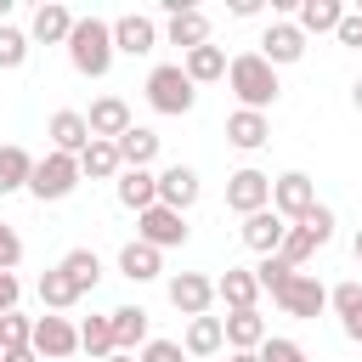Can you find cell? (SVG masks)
<instances>
[{
  "label": "cell",
  "instance_id": "6da1fadb",
  "mask_svg": "<svg viewBox=\"0 0 362 362\" xmlns=\"http://www.w3.org/2000/svg\"><path fill=\"white\" fill-rule=\"evenodd\" d=\"M113 23L107 17H79L74 23V34H68V62H74V74L79 79H107V68H113Z\"/></svg>",
  "mask_w": 362,
  "mask_h": 362
},
{
  "label": "cell",
  "instance_id": "7a4b0ae2",
  "mask_svg": "<svg viewBox=\"0 0 362 362\" xmlns=\"http://www.w3.org/2000/svg\"><path fill=\"white\" fill-rule=\"evenodd\" d=\"M226 85H232L238 107H249V113H266V107L283 96L277 68H272L260 51H238V57H232V68H226Z\"/></svg>",
  "mask_w": 362,
  "mask_h": 362
},
{
  "label": "cell",
  "instance_id": "3957f363",
  "mask_svg": "<svg viewBox=\"0 0 362 362\" xmlns=\"http://www.w3.org/2000/svg\"><path fill=\"white\" fill-rule=\"evenodd\" d=\"M147 107L153 113H164V119H181V113H192V102H198V85L187 79V68L181 62H158V68H147Z\"/></svg>",
  "mask_w": 362,
  "mask_h": 362
},
{
  "label": "cell",
  "instance_id": "277c9868",
  "mask_svg": "<svg viewBox=\"0 0 362 362\" xmlns=\"http://www.w3.org/2000/svg\"><path fill=\"white\" fill-rule=\"evenodd\" d=\"M85 175H79V158H68V153H40L34 158V175H28V192L40 198V204H62V198H74V187H79Z\"/></svg>",
  "mask_w": 362,
  "mask_h": 362
},
{
  "label": "cell",
  "instance_id": "5b68a950",
  "mask_svg": "<svg viewBox=\"0 0 362 362\" xmlns=\"http://www.w3.org/2000/svg\"><path fill=\"white\" fill-rule=\"evenodd\" d=\"M317 204H322V198H317V181H311L305 170H283V175H272V209H277L288 226H300Z\"/></svg>",
  "mask_w": 362,
  "mask_h": 362
},
{
  "label": "cell",
  "instance_id": "8992f818",
  "mask_svg": "<svg viewBox=\"0 0 362 362\" xmlns=\"http://www.w3.org/2000/svg\"><path fill=\"white\" fill-rule=\"evenodd\" d=\"M226 209H232L238 221H243V215L272 209V175H266V170H255V164L232 170V175H226Z\"/></svg>",
  "mask_w": 362,
  "mask_h": 362
},
{
  "label": "cell",
  "instance_id": "52a82bcc",
  "mask_svg": "<svg viewBox=\"0 0 362 362\" xmlns=\"http://www.w3.org/2000/svg\"><path fill=\"white\" fill-rule=\"evenodd\" d=\"M34 351H40V362H68L79 351V322H68L62 311L34 317Z\"/></svg>",
  "mask_w": 362,
  "mask_h": 362
},
{
  "label": "cell",
  "instance_id": "ba28073f",
  "mask_svg": "<svg viewBox=\"0 0 362 362\" xmlns=\"http://www.w3.org/2000/svg\"><path fill=\"white\" fill-rule=\"evenodd\" d=\"M187 232H192V226H187V215H175V209H164V204H153V209H141V215H136V238H141V243H153L158 255H164V249H181V243H187Z\"/></svg>",
  "mask_w": 362,
  "mask_h": 362
},
{
  "label": "cell",
  "instance_id": "9c48e42d",
  "mask_svg": "<svg viewBox=\"0 0 362 362\" xmlns=\"http://www.w3.org/2000/svg\"><path fill=\"white\" fill-rule=\"evenodd\" d=\"M164 294H170V305L192 322V317H209V305H215V277H204V272H175V277L164 283Z\"/></svg>",
  "mask_w": 362,
  "mask_h": 362
},
{
  "label": "cell",
  "instance_id": "30bf717a",
  "mask_svg": "<svg viewBox=\"0 0 362 362\" xmlns=\"http://www.w3.org/2000/svg\"><path fill=\"white\" fill-rule=\"evenodd\" d=\"M158 23L147 17V11H124V17H113V51L119 57H153L158 51Z\"/></svg>",
  "mask_w": 362,
  "mask_h": 362
},
{
  "label": "cell",
  "instance_id": "8fae6325",
  "mask_svg": "<svg viewBox=\"0 0 362 362\" xmlns=\"http://www.w3.org/2000/svg\"><path fill=\"white\" fill-rule=\"evenodd\" d=\"M260 57H266L272 68L300 62V57H305V34H300V23H294V17H272L266 34H260Z\"/></svg>",
  "mask_w": 362,
  "mask_h": 362
},
{
  "label": "cell",
  "instance_id": "7c38bea8",
  "mask_svg": "<svg viewBox=\"0 0 362 362\" xmlns=\"http://www.w3.org/2000/svg\"><path fill=\"white\" fill-rule=\"evenodd\" d=\"M198 198H204V181H198L192 164H164V170H158V204H164V209L187 215Z\"/></svg>",
  "mask_w": 362,
  "mask_h": 362
},
{
  "label": "cell",
  "instance_id": "4fadbf2b",
  "mask_svg": "<svg viewBox=\"0 0 362 362\" xmlns=\"http://www.w3.org/2000/svg\"><path fill=\"white\" fill-rule=\"evenodd\" d=\"M45 136H51V153H68V158H79V153L96 141L79 107H57V113L45 119Z\"/></svg>",
  "mask_w": 362,
  "mask_h": 362
},
{
  "label": "cell",
  "instance_id": "5bb4252c",
  "mask_svg": "<svg viewBox=\"0 0 362 362\" xmlns=\"http://www.w3.org/2000/svg\"><path fill=\"white\" fill-rule=\"evenodd\" d=\"M277 305H283V317H300V322H311V317H322V311H328V288H322L311 272H294V283L277 294Z\"/></svg>",
  "mask_w": 362,
  "mask_h": 362
},
{
  "label": "cell",
  "instance_id": "9a60e30c",
  "mask_svg": "<svg viewBox=\"0 0 362 362\" xmlns=\"http://www.w3.org/2000/svg\"><path fill=\"white\" fill-rule=\"evenodd\" d=\"M215 300H221L226 311H255V305H260V277H255V266H226V272L215 277Z\"/></svg>",
  "mask_w": 362,
  "mask_h": 362
},
{
  "label": "cell",
  "instance_id": "2e32d148",
  "mask_svg": "<svg viewBox=\"0 0 362 362\" xmlns=\"http://www.w3.org/2000/svg\"><path fill=\"white\" fill-rule=\"evenodd\" d=\"M85 124H90V136H96V141H119V136L136 124V113H130V102H124V96H96V102H90V113H85Z\"/></svg>",
  "mask_w": 362,
  "mask_h": 362
},
{
  "label": "cell",
  "instance_id": "e0dca14e",
  "mask_svg": "<svg viewBox=\"0 0 362 362\" xmlns=\"http://www.w3.org/2000/svg\"><path fill=\"white\" fill-rule=\"evenodd\" d=\"M238 238H243V249H255V255H277L283 238H288V221H283L277 209H260V215H243Z\"/></svg>",
  "mask_w": 362,
  "mask_h": 362
},
{
  "label": "cell",
  "instance_id": "ac0fdd59",
  "mask_svg": "<svg viewBox=\"0 0 362 362\" xmlns=\"http://www.w3.org/2000/svg\"><path fill=\"white\" fill-rule=\"evenodd\" d=\"M74 23H79V17H74L68 6H57V0H45V6H40L34 17H28V40H34V45H68V34H74Z\"/></svg>",
  "mask_w": 362,
  "mask_h": 362
},
{
  "label": "cell",
  "instance_id": "d6986e66",
  "mask_svg": "<svg viewBox=\"0 0 362 362\" xmlns=\"http://www.w3.org/2000/svg\"><path fill=\"white\" fill-rule=\"evenodd\" d=\"M226 141H232L238 153H260V147L272 141V119H266V113H249V107H232V113H226Z\"/></svg>",
  "mask_w": 362,
  "mask_h": 362
},
{
  "label": "cell",
  "instance_id": "ffe728a7",
  "mask_svg": "<svg viewBox=\"0 0 362 362\" xmlns=\"http://www.w3.org/2000/svg\"><path fill=\"white\" fill-rule=\"evenodd\" d=\"M113 198H119V209H130V215L153 209V204H158V170H124V175L113 181Z\"/></svg>",
  "mask_w": 362,
  "mask_h": 362
},
{
  "label": "cell",
  "instance_id": "44dd1931",
  "mask_svg": "<svg viewBox=\"0 0 362 362\" xmlns=\"http://www.w3.org/2000/svg\"><path fill=\"white\" fill-rule=\"evenodd\" d=\"M164 45H181V57L198 51V45H209V11H198V6L175 11V17L164 23Z\"/></svg>",
  "mask_w": 362,
  "mask_h": 362
},
{
  "label": "cell",
  "instance_id": "7402d4cb",
  "mask_svg": "<svg viewBox=\"0 0 362 362\" xmlns=\"http://www.w3.org/2000/svg\"><path fill=\"white\" fill-rule=\"evenodd\" d=\"M181 351H187V356H198V362L221 356V351H226V322H221V317H192V322H187V334H181Z\"/></svg>",
  "mask_w": 362,
  "mask_h": 362
},
{
  "label": "cell",
  "instance_id": "603a6c76",
  "mask_svg": "<svg viewBox=\"0 0 362 362\" xmlns=\"http://www.w3.org/2000/svg\"><path fill=\"white\" fill-rule=\"evenodd\" d=\"M158 147H164V136L147 130V124H130V130L119 136V158H124V170H153V164H158Z\"/></svg>",
  "mask_w": 362,
  "mask_h": 362
},
{
  "label": "cell",
  "instance_id": "cb8c5ba5",
  "mask_svg": "<svg viewBox=\"0 0 362 362\" xmlns=\"http://www.w3.org/2000/svg\"><path fill=\"white\" fill-rule=\"evenodd\" d=\"M119 277H130V283H153V277H164V255H158L153 243L130 238V243L119 249Z\"/></svg>",
  "mask_w": 362,
  "mask_h": 362
},
{
  "label": "cell",
  "instance_id": "d4e9b609",
  "mask_svg": "<svg viewBox=\"0 0 362 362\" xmlns=\"http://www.w3.org/2000/svg\"><path fill=\"white\" fill-rule=\"evenodd\" d=\"M28 175H34V153L23 141H0V198L28 192Z\"/></svg>",
  "mask_w": 362,
  "mask_h": 362
},
{
  "label": "cell",
  "instance_id": "484cf974",
  "mask_svg": "<svg viewBox=\"0 0 362 362\" xmlns=\"http://www.w3.org/2000/svg\"><path fill=\"white\" fill-rule=\"evenodd\" d=\"M181 68H187V79L192 85H215V79H226V68H232V57H226V45H198V51H187L181 57Z\"/></svg>",
  "mask_w": 362,
  "mask_h": 362
},
{
  "label": "cell",
  "instance_id": "4316f807",
  "mask_svg": "<svg viewBox=\"0 0 362 362\" xmlns=\"http://www.w3.org/2000/svg\"><path fill=\"white\" fill-rule=\"evenodd\" d=\"M107 317H113V345H119L124 356H136V351L153 339V334H147V311H141V305H113Z\"/></svg>",
  "mask_w": 362,
  "mask_h": 362
},
{
  "label": "cell",
  "instance_id": "83f0119b",
  "mask_svg": "<svg viewBox=\"0 0 362 362\" xmlns=\"http://www.w3.org/2000/svg\"><path fill=\"white\" fill-rule=\"evenodd\" d=\"M221 322H226V345H232V351H260V345L272 339V328H266L260 311H226Z\"/></svg>",
  "mask_w": 362,
  "mask_h": 362
},
{
  "label": "cell",
  "instance_id": "f1b7e54d",
  "mask_svg": "<svg viewBox=\"0 0 362 362\" xmlns=\"http://www.w3.org/2000/svg\"><path fill=\"white\" fill-rule=\"evenodd\" d=\"M294 23H300L305 40H311V34H334V28L345 23V6H339V0H300V6H294Z\"/></svg>",
  "mask_w": 362,
  "mask_h": 362
},
{
  "label": "cell",
  "instance_id": "f546056e",
  "mask_svg": "<svg viewBox=\"0 0 362 362\" xmlns=\"http://www.w3.org/2000/svg\"><path fill=\"white\" fill-rule=\"evenodd\" d=\"M79 175H85V181H119V175H124L119 141H90V147L79 153Z\"/></svg>",
  "mask_w": 362,
  "mask_h": 362
},
{
  "label": "cell",
  "instance_id": "4dcf8cb0",
  "mask_svg": "<svg viewBox=\"0 0 362 362\" xmlns=\"http://www.w3.org/2000/svg\"><path fill=\"white\" fill-rule=\"evenodd\" d=\"M57 266H62V277H68L79 294H90V288L102 283V255H96V249H68Z\"/></svg>",
  "mask_w": 362,
  "mask_h": 362
},
{
  "label": "cell",
  "instance_id": "1f68e13d",
  "mask_svg": "<svg viewBox=\"0 0 362 362\" xmlns=\"http://www.w3.org/2000/svg\"><path fill=\"white\" fill-rule=\"evenodd\" d=\"M34 288H40V305H45V311H74V305L85 300V294H79V288H74V283L62 277V266L40 272V283H34Z\"/></svg>",
  "mask_w": 362,
  "mask_h": 362
},
{
  "label": "cell",
  "instance_id": "d6a6232c",
  "mask_svg": "<svg viewBox=\"0 0 362 362\" xmlns=\"http://www.w3.org/2000/svg\"><path fill=\"white\" fill-rule=\"evenodd\" d=\"M79 351H90V362H107L119 345H113V317H85L79 322Z\"/></svg>",
  "mask_w": 362,
  "mask_h": 362
},
{
  "label": "cell",
  "instance_id": "836d02e7",
  "mask_svg": "<svg viewBox=\"0 0 362 362\" xmlns=\"http://www.w3.org/2000/svg\"><path fill=\"white\" fill-rule=\"evenodd\" d=\"M28 51H34L28 28H17V23H0V74H17V68L28 62Z\"/></svg>",
  "mask_w": 362,
  "mask_h": 362
},
{
  "label": "cell",
  "instance_id": "e575fe53",
  "mask_svg": "<svg viewBox=\"0 0 362 362\" xmlns=\"http://www.w3.org/2000/svg\"><path fill=\"white\" fill-rule=\"evenodd\" d=\"M255 277H260V294H272V300H277V294H283V288L294 283V266H288L283 255H260Z\"/></svg>",
  "mask_w": 362,
  "mask_h": 362
},
{
  "label": "cell",
  "instance_id": "d590c367",
  "mask_svg": "<svg viewBox=\"0 0 362 362\" xmlns=\"http://www.w3.org/2000/svg\"><path fill=\"white\" fill-rule=\"evenodd\" d=\"M23 345H34V317L6 311L0 317V351H23Z\"/></svg>",
  "mask_w": 362,
  "mask_h": 362
},
{
  "label": "cell",
  "instance_id": "8d00e7d4",
  "mask_svg": "<svg viewBox=\"0 0 362 362\" xmlns=\"http://www.w3.org/2000/svg\"><path fill=\"white\" fill-rule=\"evenodd\" d=\"M317 249H322V243H317V238H311L305 226H288V238H283V249H277V255H283V260H288V266L300 272V266H305V260H311Z\"/></svg>",
  "mask_w": 362,
  "mask_h": 362
},
{
  "label": "cell",
  "instance_id": "74e56055",
  "mask_svg": "<svg viewBox=\"0 0 362 362\" xmlns=\"http://www.w3.org/2000/svg\"><path fill=\"white\" fill-rule=\"evenodd\" d=\"M260 362H311V351H305L300 339H288V334H272V339L260 345Z\"/></svg>",
  "mask_w": 362,
  "mask_h": 362
},
{
  "label": "cell",
  "instance_id": "f35d334b",
  "mask_svg": "<svg viewBox=\"0 0 362 362\" xmlns=\"http://www.w3.org/2000/svg\"><path fill=\"white\" fill-rule=\"evenodd\" d=\"M328 305L339 311V322H351V317L362 311V283H339V288H328Z\"/></svg>",
  "mask_w": 362,
  "mask_h": 362
},
{
  "label": "cell",
  "instance_id": "ab89813d",
  "mask_svg": "<svg viewBox=\"0 0 362 362\" xmlns=\"http://www.w3.org/2000/svg\"><path fill=\"white\" fill-rule=\"evenodd\" d=\"M187 351H181V339H147L141 351H136V362H181Z\"/></svg>",
  "mask_w": 362,
  "mask_h": 362
},
{
  "label": "cell",
  "instance_id": "60d3db41",
  "mask_svg": "<svg viewBox=\"0 0 362 362\" xmlns=\"http://www.w3.org/2000/svg\"><path fill=\"white\" fill-rule=\"evenodd\" d=\"M300 226H305V232H311L317 243H334V209H328V204H317V209H311V215H305Z\"/></svg>",
  "mask_w": 362,
  "mask_h": 362
},
{
  "label": "cell",
  "instance_id": "b9f144b4",
  "mask_svg": "<svg viewBox=\"0 0 362 362\" xmlns=\"http://www.w3.org/2000/svg\"><path fill=\"white\" fill-rule=\"evenodd\" d=\"M17 260H23V238H17V226L0 221V272H17Z\"/></svg>",
  "mask_w": 362,
  "mask_h": 362
},
{
  "label": "cell",
  "instance_id": "7bdbcfd3",
  "mask_svg": "<svg viewBox=\"0 0 362 362\" xmlns=\"http://www.w3.org/2000/svg\"><path fill=\"white\" fill-rule=\"evenodd\" d=\"M334 40L351 45V51H362V11H345V23L334 28Z\"/></svg>",
  "mask_w": 362,
  "mask_h": 362
},
{
  "label": "cell",
  "instance_id": "ee69618b",
  "mask_svg": "<svg viewBox=\"0 0 362 362\" xmlns=\"http://www.w3.org/2000/svg\"><path fill=\"white\" fill-rule=\"evenodd\" d=\"M17 300H23V283H17V272H0V317H6V311H17Z\"/></svg>",
  "mask_w": 362,
  "mask_h": 362
},
{
  "label": "cell",
  "instance_id": "f6af8a7d",
  "mask_svg": "<svg viewBox=\"0 0 362 362\" xmlns=\"http://www.w3.org/2000/svg\"><path fill=\"white\" fill-rule=\"evenodd\" d=\"M0 362H40V351H34V345H23V351H6Z\"/></svg>",
  "mask_w": 362,
  "mask_h": 362
},
{
  "label": "cell",
  "instance_id": "bcb514c9",
  "mask_svg": "<svg viewBox=\"0 0 362 362\" xmlns=\"http://www.w3.org/2000/svg\"><path fill=\"white\" fill-rule=\"evenodd\" d=\"M345 339H356V345H362V311H356V317L345 322Z\"/></svg>",
  "mask_w": 362,
  "mask_h": 362
},
{
  "label": "cell",
  "instance_id": "7dc6e473",
  "mask_svg": "<svg viewBox=\"0 0 362 362\" xmlns=\"http://www.w3.org/2000/svg\"><path fill=\"white\" fill-rule=\"evenodd\" d=\"M226 362H260V351H232Z\"/></svg>",
  "mask_w": 362,
  "mask_h": 362
},
{
  "label": "cell",
  "instance_id": "c3c4849f",
  "mask_svg": "<svg viewBox=\"0 0 362 362\" xmlns=\"http://www.w3.org/2000/svg\"><path fill=\"white\" fill-rule=\"evenodd\" d=\"M351 255H356V266H362V226H356V238H351Z\"/></svg>",
  "mask_w": 362,
  "mask_h": 362
},
{
  "label": "cell",
  "instance_id": "681fc988",
  "mask_svg": "<svg viewBox=\"0 0 362 362\" xmlns=\"http://www.w3.org/2000/svg\"><path fill=\"white\" fill-rule=\"evenodd\" d=\"M351 107H356V113H362V79H356V85H351Z\"/></svg>",
  "mask_w": 362,
  "mask_h": 362
},
{
  "label": "cell",
  "instance_id": "f907efd6",
  "mask_svg": "<svg viewBox=\"0 0 362 362\" xmlns=\"http://www.w3.org/2000/svg\"><path fill=\"white\" fill-rule=\"evenodd\" d=\"M107 362H136V356H124V351H113V356H107Z\"/></svg>",
  "mask_w": 362,
  "mask_h": 362
},
{
  "label": "cell",
  "instance_id": "816d5d0a",
  "mask_svg": "<svg viewBox=\"0 0 362 362\" xmlns=\"http://www.w3.org/2000/svg\"><path fill=\"white\" fill-rule=\"evenodd\" d=\"M356 11H362V6H356Z\"/></svg>",
  "mask_w": 362,
  "mask_h": 362
},
{
  "label": "cell",
  "instance_id": "f5cc1de1",
  "mask_svg": "<svg viewBox=\"0 0 362 362\" xmlns=\"http://www.w3.org/2000/svg\"><path fill=\"white\" fill-rule=\"evenodd\" d=\"M0 356H6V351H0Z\"/></svg>",
  "mask_w": 362,
  "mask_h": 362
}]
</instances>
